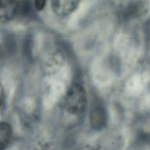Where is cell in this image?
Instances as JSON below:
<instances>
[{
	"mask_svg": "<svg viewBox=\"0 0 150 150\" xmlns=\"http://www.w3.org/2000/svg\"><path fill=\"white\" fill-rule=\"evenodd\" d=\"M104 116L101 110L99 109H96L91 114V122L94 124L95 127L101 126L104 122Z\"/></svg>",
	"mask_w": 150,
	"mask_h": 150,
	"instance_id": "obj_6",
	"label": "cell"
},
{
	"mask_svg": "<svg viewBox=\"0 0 150 150\" xmlns=\"http://www.w3.org/2000/svg\"><path fill=\"white\" fill-rule=\"evenodd\" d=\"M80 0H51V8L58 16H65L72 13L77 7Z\"/></svg>",
	"mask_w": 150,
	"mask_h": 150,
	"instance_id": "obj_2",
	"label": "cell"
},
{
	"mask_svg": "<svg viewBox=\"0 0 150 150\" xmlns=\"http://www.w3.org/2000/svg\"><path fill=\"white\" fill-rule=\"evenodd\" d=\"M12 129L6 122H0V150L4 149L12 138Z\"/></svg>",
	"mask_w": 150,
	"mask_h": 150,
	"instance_id": "obj_5",
	"label": "cell"
},
{
	"mask_svg": "<svg viewBox=\"0 0 150 150\" xmlns=\"http://www.w3.org/2000/svg\"><path fill=\"white\" fill-rule=\"evenodd\" d=\"M46 0H35L34 1V7L39 11L43 10L46 5Z\"/></svg>",
	"mask_w": 150,
	"mask_h": 150,
	"instance_id": "obj_7",
	"label": "cell"
},
{
	"mask_svg": "<svg viewBox=\"0 0 150 150\" xmlns=\"http://www.w3.org/2000/svg\"><path fill=\"white\" fill-rule=\"evenodd\" d=\"M4 98V88L1 83H0V107L1 106Z\"/></svg>",
	"mask_w": 150,
	"mask_h": 150,
	"instance_id": "obj_8",
	"label": "cell"
},
{
	"mask_svg": "<svg viewBox=\"0 0 150 150\" xmlns=\"http://www.w3.org/2000/svg\"><path fill=\"white\" fill-rule=\"evenodd\" d=\"M19 0H0V23L6 22L18 13Z\"/></svg>",
	"mask_w": 150,
	"mask_h": 150,
	"instance_id": "obj_3",
	"label": "cell"
},
{
	"mask_svg": "<svg viewBox=\"0 0 150 150\" xmlns=\"http://www.w3.org/2000/svg\"><path fill=\"white\" fill-rule=\"evenodd\" d=\"M86 105L87 96L85 89L79 84H73L66 94V110L71 114L80 115L84 112Z\"/></svg>",
	"mask_w": 150,
	"mask_h": 150,
	"instance_id": "obj_1",
	"label": "cell"
},
{
	"mask_svg": "<svg viewBox=\"0 0 150 150\" xmlns=\"http://www.w3.org/2000/svg\"><path fill=\"white\" fill-rule=\"evenodd\" d=\"M147 3L142 0L134 1L129 4L124 10V14L127 16H132L142 13L146 11Z\"/></svg>",
	"mask_w": 150,
	"mask_h": 150,
	"instance_id": "obj_4",
	"label": "cell"
}]
</instances>
